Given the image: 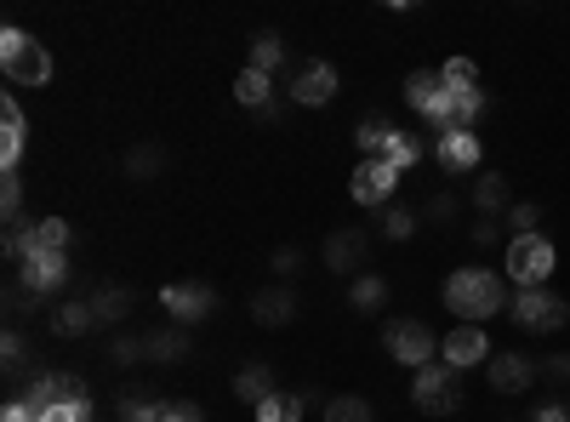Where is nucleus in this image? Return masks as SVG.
Masks as SVG:
<instances>
[{"mask_svg":"<svg viewBox=\"0 0 570 422\" xmlns=\"http://www.w3.org/2000/svg\"><path fill=\"white\" fill-rule=\"evenodd\" d=\"M508 303V286L502 275H490V268H457L451 280H445V309H451L462 326H480Z\"/></svg>","mask_w":570,"mask_h":422,"instance_id":"obj_1","label":"nucleus"},{"mask_svg":"<svg viewBox=\"0 0 570 422\" xmlns=\"http://www.w3.org/2000/svg\"><path fill=\"white\" fill-rule=\"evenodd\" d=\"M554 268H559V252H554L548 234H513L508 240V280L519 291H542L554 280Z\"/></svg>","mask_w":570,"mask_h":422,"instance_id":"obj_2","label":"nucleus"},{"mask_svg":"<svg viewBox=\"0 0 570 422\" xmlns=\"http://www.w3.org/2000/svg\"><path fill=\"white\" fill-rule=\"evenodd\" d=\"M0 69H7L12 86H46L52 81V52L23 29H0Z\"/></svg>","mask_w":570,"mask_h":422,"instance_id":"obj_3","label":"nucleus"},{"mask_svg":"<svg viewBox=\"0 0 570 422\" xmlns=\"http://www.w3.org/2000/svg\"><path fill=\"white\" fill-rule=\"evenodd\" d=\"M411 400H416V411H428V417H457L462 411V371L423 365V371H416V383H411Z\"/></svg>","mask_w":570,"mask_h":422,"instance_id":"obj_4","label":"nucleus"},{"mask_svg":"<svg viewBox=\"0 0 570 422\" xmlns=\"http://www.w3.org/2000/svg\"><path fill=\"white\" fill-rule=\"evenodd\" d=\"M383 349L393 354V360H400V365H416V371H423V365H434V354H439V342H434V331L423 326V319H388V326H383Z\"/></svg>","mask_w":570,"mask_h":422,"instance_id":"obj_5","label":"nucleus"},{"mask_svg":"<svg viewBox=\"0 0 570 422\" xmlns=\"http://www.w3.org/2000/svg\"><path fill=\"white\" fill-rule=\"evenodd\" d=\"M565 319H570V303H565V297H554L548 286H542V291H519V297H513V326H519V331L554 337Z\"/></svg>","mask_w":570,"mask_h":422,"instance_id":"obj_6","label":"nucleus"},{"mask_svg":"<svg viewBox=\"0 0 570 422\" xmlns=\"http://www.w3.org/2000/svg\"><path fill=\"white\" fill-rule=\"evenodd\" d=\"M405 104L423 114L434 132L451 126V92H445V74H439V69H416V74H405Z\"/></svg>","mask_w":570,"mask_h":422,"instance_id":"obj_7","label":"nucleus"},{"mask_svg":"<svg viewBox=\"0 0 570 422\" xmlns=\"http://www.w3.org/2000/svg\"><path fill=\"white\" fill-rule=\"evenodd\" d=\"M349 194L354 206H393V194H400V171H393L388 160H360L354 178H349Z\"/></svg>","mask_w":570,"mask_h":422,"instance_id":"obj_8","label":"nucleus"},{"mask_svg":"<svg viewBox=\"0 0 570 422\" xmlns=\"http://www.w3.org/2000/svg\"><path fill=\"white\" fill-rule=\"evenodd\" d=\"M485 377H490V388H497V394H525V388L542 377V365L508 349V354H490V360H485Z\"/></svg>","mask_w":570,"mask_h":422,"instance_id":"obj_9","label":"nucleus"},{"mask_svg":"<svg viewBox=\"0 0 570 422\" xmlns=\"http://www.w3.org/2000/svg\"><path fill=\"white\" fill-rule=\"evenodd\" d=\"M291 97H296L303 109H326L331 97H337V69L319 63V58H308L303 69H296V81H291Z\"/></svg>","mask_w":570,"mask_h":422,"instance_id":"obj_10","label":"nucleus"},{"mask_svg":"<svg viewBox=\"0 0 570 422\" xmlns=\"http://www.w3.org/2000/svg\"><path fill=\"white\" fill-rule=\"evenodd\" d=\"M439 354H445V365H451V371H474V365L490 360V342H485L480 326H457L451 337L439 342Z\"/></svg>","mask_w":570,"mask_h":422,"instance_id":"obj_11","label":"nucleus"},{"mask_svg":"<svg viewBox=\"0 0 570 422\" xmlns=\"http://www.w3.org/2000/svg\"><path fill=\"white\" fill-rule=\"evenodd\" d=\"M160 309H166L171 319H206V314L217 309V291H211V286H194V280H189V286H166V291H160Z\"/></svg>","mask_w":570,"mask_h":422,"instance_id":"obj_12","label":"nucleus"},{"mask_svg":"<svg viewBox=\"0 0 570 422\" xmlns=\"http://www.w3.org/2000/svg\"><path fill=\"white\" fill-rule=\"evenodd\" d=\"M17 280H23V291H29V297H46V291H58L69 280V257H29L17 268Z\"/></svg>","mask_w":570,"mask_h":422,"instance_id":"obj_13","label":"nucleus"},{"mask_svg":"<svg viewBox=\"0 0 570 422\" xmlns=\"http://www.w3.org/2000/svg\"><path fill=\"white\" fill-rule=\"evenodd\" d=\"M434 155L445 171H474L480 166V132H445Z\"/></svg>","mask_w":570,"mask_h":422,"instance_id":"obj_14","label":"nucleus"},{"mask_svg":"<svg viewBox=\"0 0 570 422\" xmlns=\"http://www.w3.org/2000/svg\"><path fill=\"white\" fill-rule=\"evenodd\" d=\"M29 257H69V222L63 217H40L29 229Z\"/></svg>","mask_w":570,"mask_h":422,"instance_id":"obj_15","label":"nucleus"},{"mask_svg":"<svg viewBox=\"0 0 570 422\" xmlns=\"http://www.w3.org/2000/svg\"><path fill=\"white\" fill-rule=\"evenodd\" d=\"M0 126H7V137H0V166H7V178L17 171V160H23V109L12 104H0Z\"/></svg>","mask_w":570,"mask_h":422,"instance_id":"obj_16","label":"nucleus"},{"mask_svg":"<svg viewBox=\"0 0 570 422\" xmlns=\"http://www.w3.org/2000/svg\"><path fill=\"white\" fill-rule=\"evenodd\" d=\"M393 132H400V126H393L388 114H365L360 126H354V143L365 148V160H383V155H388V143H393Z\"/></svg>","mask_w":570,"mask_h":422,"instance_id":"obj_17","label":"nucleus"},{"mask_svg":"<svg viewBox=\"0 0 570 422\" xmlns=\"http://www.w3.org/2000/svg\"><path fill=\"white\" fill-rule=\"evenodd\" d=\"M360 257H365V240H360L354 229H337V234L326 240V263H331V275H354Z\"/></svg>","mask_w":570,"mask_h":422,"instance_id":"obj_18","label":"nucleus"},{"mask_svg":"<svg viewBox=\"0 0 570 422\" xmlns=\"http://www.w3.org/2000/svg\"><path fill=\"white\" fill-rule=\"evenodd\" d=\"M234 97H240V104L245 109H275V74H263V69H245L240 74V81H234Z\"/></svg>","mask_w":570,"mask_h":422,"instance_id":"obj_19","label":"nucleus"},{"mask_svg":"<svg viewBox=\"0 0 570 422\" xmlns=\"http://www.w3.org/2000/svg\"><path fill=\"white\" fill-rule=\"evenodd\" d=\"M234 394H240V400H245V406L257 411V406L268 400V394H275V371H268L263 360H257V365H245L240 377H234Z\"/></svg>","mask_w":570,"mask_h":422,"instance_id":"obj_20","label":"nucleus"},{"mask_svg":"<svg viewBox=\"0 0 570 422\" xmlns=\"http://www.w3.org/2000/svg\"><path fill=\"white\" fill-rule=\"evenodd\" d=\"M252 314L263 319V326H286V319L296 314V297L280 291V286H275V291H257V297H252Z\"/></svg>","mask_w":570,"mask_h":422,"instance_id":"obj_21","label":"nucleus"},{"mask_svg":"<svg viewBox=\"0 0 570 422\" xmlns=\"http://www.w3.org/2000/svg\"><path fill=\"white\" fill-rule=\"evenodd\" d=\"M303 411H308V400L303 394H268V400L257 406V422H303Z\"/></svg>","mask_w":570,"mask_h":422,"instance_id":"obj_22","label":"nucleus"},{"mask_svg":"<svg viewBox=\"0 0 570 422\" xmlns=\"http://www.w3.org/2000/svg\"><path fill=\"white\" fill-rule=\"evenodd\" d=\"M474 206H480V212H490V217H497V212L508 206V178H502V171H485V178L474 183Z\"/></svg>","mask_w":570,"mask_h":422,"instance_id":"obj_23","label":"nucleus"},{"mask_svg":"<svg viewBox=\"0 0 570 422\" xmlns=\"http://www.w3.org/2000/svg\"><path fill=\"white\" fill-rule=\"evenodd\" d=\"M92 326H97L92 303H63L58 319H52V331H58V337H81V331H92Z\"/></svg>","mask_w":570,"mask_h":422,"instance_id":"obj_24","label":"nucleus"},{"mask_svg":"<svg viewBox=\"0 0 570 422\" xmlns=\"http://www.w3.org/2000/svg\"><path fill=\"white\" fill-rule=\"evenodd\" d=\"M445 92H480V69H474V58H445Z\"/></svg>","mask_w":570,"mask_h":422,"instance_id":"obj_25","label":"nucleus"},{"mask_svg":"<svg viewBox=\"0 0 570 422\" xmlns=\"http://www.w3.org/2000/svg\"><path fill=\"white\" fill-rule=\"evenodd\" d=\"M349 303L371 314V309H383V303H388V286H383L377 275H354V286H349Z\"/></svg>","mask_w":570,"mask_h":422,"instance_id":"obj_26","label":"nucleus"},{"mask_svg":"<svg viewBox=\"0 0 570 422\" xmlns=\"http://www.w3.org/2000/svg\"><path fill=\"white\" fill-rule=\"evenodd\" d=\"M393 171H400V178H405V171L416 166V160H423V143H416L411 132H393V143H388V155H383Z\"/></svg>","mask_w":570,"mask_h":422,"instance_id":"obj_27","label":"nucleus"},{"mask_svg":"<svg viewBox=\"0 0 570 422\" xmlns=\"http://www.w3.org/2000/svg\"><path fill=\"white\" fill-rule=\"evenodd\" d=\"M132 303H137L132 291H97V297H92V314L114 326V319H126V314H132Z\"/></svg>","mask_w":570,"mask_h":422,"instance_id":"obj_28","label":"nucleus"},{"mask_svg":"<svg viewBox=\"0 0 570 422\" xmlns=\"http://www.w3.org/2000/svg\"><path fill=\"white\" fill-rule=\"evenodd\" d=\"M326 422H371V406L360 400V394H337V400L326 406Z\"/></svg>","mask_w":570,"mask_h":422,"instance_id":"obj_29","label":"nucleus"},{"mask_svg":"<svg viewBox=\"0 0 570 422\" xmlns=\"http://www.w3.org/2000/svg\"><path fill=\"white\" fill-rule=\"evenodd\" d=\"M280 58H286V46H280V35H257V40H252V69H263V74H275V69H280Z\"/></svg>","mask_w":570,"mask_h":422,"instance_id":"obj_30","label":"nucleus"},{"mask_svg":"<svg viewBox=\"0 0 570 422\" xmlns=\"http://www.w3.org/2000/svg\"><path fill=\"white\" fill-rule=\"evenodd\" d=\"M183 349H189V342H183V331H155V337L143 342V354H148V360H178Z\"/></svg>","mask_w":570,"mask_h":422,"instance_id":"obj_31","label":"nucleus"},{"mask_svg":"<svg viewBox=\"0 0 570 422\" xmlns=\"http://www.w3.org/2000/svg\"><path fill=\"white\" fill-rule=\"evenodd\" d=\"M383 234H388V240H411V234H416V212H411V206H388V212H383Z\"/></svg>","mask_w":570,"mask_h":422,"instance_id":"obj_32","label":"nucleus"},{"mask_svg":"<svg viewBox=\"0 0 570 422\" xmlns=\"http://www.w3.org/2000/svg\"><path fill=\"white\" fill-rule=\"evenodd\" d=\"M508 222H513V234H542V229H536V222H542V206L519 201V206H508Z\"/></svg>","mask_w":570,"mask_h":422,"instance_id":"obj_33","label":"nucleus"},{"mask_svg":"<svg viewBox=\"0 0 570 422\" xmlns=\"http://www.w3.org/2000/svg\"><path fill=\"white\" fill-rule=\"evenodd\" d=\"M120 411H126V422H160L166 406H155V400H120Z\"/></svg>","mask_w":570,"mask_h":422,"instance_id":"obj_34","label":"nucleus"},{"mask_svg":"<svg viewBox=\"0 0 570 422\" xmlns=\"http://www.w3.org/2000/svg\"><path fill=\"white\" fill-rule=\"evenodd\" d=\"M40 422H92V400L86 406H52Z\"/></svg>","mask_w":570,"mask_h":422,"instance_id":"obj_35","label":"nucleus"},{"mask_svg":"<svg viewBox=\"0 0 570 422\" xmlns=\"http://www.w3.org/2000/svg\"><path fill=\"white\" fill-rule=\"evenodd\" d=\"M468 240H474V245H497V240H502V222L485 217V222H474V229H468Z\"/></svg>","mask_w":570,"mask_h":422,"instance_id":"obj_36","label":"nucleus"},{"mask_svg":"<svg viewBox=\"0 0 570 422\" xmlns=\"http://www.w3.org/2000/svg\"><path fill=\"white\" fill-rule=\"evenodd\" d=\"M160 422H206V417H201V406L178 400V406H166V411H160Z\"/></svg>","mask_w":570,"mask_h":422,"instance_id":"obj_37","label":"nucleus"},{"mask_svg":"<svg viewBox=\"0 0 570 422\" xmlns=\"http://www.w3.org/2000/svg\"><path fill=\"white\" fill-rule=\"evenodd\" d=\"M542 377H554V383H570V354H554V360H542Z\"/></svg>","mask_w":570,"mask_h":422,"instance_id":"obj_38","label":"nucleus"},{"mask_svg":"<svg viewBox=\"0 0 570 422\" xmlns=\"http://www.w3.org/2000/svg\"><path fill=\"white\" fill-rule=\"evenodd\" d=\"M7 371H12V377L23 371V337L17 331H7Z\"/></svg>","mask_w":570,"mask_h":422,"instance_id":"obj_39","label":"nucleus"},{"mask_svg":"<svg viewBox=\"0 0 570 422\" xmlns=\"http://www.w3.org/2000/svg\"><path fill=\"white\" fill-rule=\"evenodd\" d=\"M536 422H570V406L565 400H548V406L536 411Z\"/></svg>","mask_w":570,"mask_h":422,"instance_id":"obj_40","label":"nucleus"},{"mask_svg":"<svg viewBox=\"0 0 570 422\" xmlns=\"http://www.w3.org/2000/svg\"><path fill=\"white\" fill-rule=\"evenodd\" d=\"M457 212V201H451V194H434V201L423 206V217H451Z\"/></svg>","mask_w":570,"mask_h":422,"instance_id":"obj_41","label":"nucleus"},{"mask_svg":"<svg viewBox=\"0 0 570 422\" xmlns=\"http://www.w3.org/2000/svg\"><path fill=\"white\" fill-rule=\"evenodd\" d=\"M92 422H97V417H92Z\"/></svg>","mask_w":570,"mask_h":422,"instance_id":"obj_42","label":"nucleus"}]
</instances>
